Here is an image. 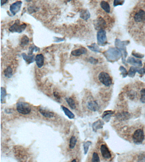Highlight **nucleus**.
<instances>
[{
	"label": "nucleus",
	"mask_w": 145,
	"mask_h": 162,
	"mask_svg": "<svg viewBox=\"0 0 145 162\" xmlns=\"http://www.w3.org/2000/svg\"><path fill=\"white\" fill-rule=\"evenodd\" d=\"M108 61L115 62L122 57L121 52L117 48H110L103 53Z\"/></svg>",
	"instance_id": "nucleus-1"
},
{
	"label": "nucleus",
	"mask_w": 145,
	"mask_h": 162,
	"mask_svg": "<svg viewBox=\"0 0 145 162\" xmlns=\"http://www.w3.org/2000/svg\"><path fill=\"white\" fill-rule=\"evenodd\" d=\"M129 43V41H121L119 39H116L115 41V45L116 48H117L121 52L122 55V60L123 63L125 65H126L125 59L128 55L126 52V47H125L126 45H128Z\"/></svg>",
	"instance_id": "nucleus-2"
},
{
	"label": "nucleus",
	"mask_w": 145,
	"mask_h": 162,
	"mask_svg": "<svg viewBox=\"0 0 145 162\" xmlns=\"http://www.w3.org/2000/svg\"><path fill=\"white\" fill-rule=\"evenodd\" d=\"M16 109L19 113L24 115L30 114L32 110L30 104L24 102H19L17 103Z\"/></svg>",
	"instance_id": "nucleus-3"
},
{
	"label": "nucleus",
	"mask_w": 145,
	"mask_h": 162,
	"mask_svg": "<svg viewBox=\"0 0 145 162\" xmlns=\"http://www.w3.org/2000/svg\"><path fill=\"white\" fill-rule=\"evenodd\" d=\"M26 24H21L19 20H16L15 23L9 27V30L11 32H17L21 33L25 30L26 28Z\"/></svg>",
	"instance_id": "nucleus-4"
},
{
	"label": "nucleus",
	"mask_w": 145,
	"mask_h": 162,
	"mask_svg": "<svg viewBox=\"0 0 145 162\" xmlns=\"http://www.w3.org/2000/svg\"><path fill=\"white\" fill-rule=\"evenodd\" d=\"M98 79L101 83L106 86H110L112 84V79L107 72H102L98 76Z\"/></svg>",
	"instance_id": "nucleus-5"
},
{
	"label": "nucleus",
	"mask_w": 145,
	"mask_h": 162,
	"mask_svg": "<svg viewBox=\"0 0 145 162\" xmlns=\"http://www.w3.org/2000/svg\"><path fill=\"white\" fill-rule=\"evenodd\" d=\"M133 142L135 144L139 145L143 142L145 136L144 131L142 129H138L134 132L132 136Z\"/></svg>",
	"instance_id": "nucleus-6"
},
{
	"label": "nucleus",
	"mask_w": 145,
	"mask_h": 162,
	"mask_svg": "<svg viewBox=\"0 0 145 162\" xmlns=\"http://www.w3.org/2000/svg\"><path fill=\"white\" fill-rule=\"evenodd\" d=\"M97 41L99 45L103 46L106 45L107 41V32L104 30H99L97 33Z\"/></svg>",
	"instance_id": "nucleus-7"
},
{
	"label": "nucleus",
	"mask_w": 145,
	"mask_h": 162,
	"mask_svg": "<svg viewBox=\"0 0 145 162\" xmlns=\"http://www.w3.org/2000/svg\"><path fill=\"white\" fill-rule=\"evenodd\" d=\"M107 25V23L104 19L101 17H98L94 22V26L95 30H103Z\"/></svg>",
	"instance_id": "nucleus-8"
},
{
	"label": "nucleus",
	"mask_w": 145,
	"mask_h": 162,
	"mask_svg": "<svg viewBox=\"0 0 145 162\" xmlns=\"http://www.w3.org/2000/svg\"><path fill=\"white\" fill-rule=\"evenodd\" d=\"M22 2V1H17L11 4L9 8V10L13 16H15L18 12L21 10Z\"/></svg>",
	"instance_id": "nucleus-9"
},
{
	"label": "nucleus",
	"mask_w": 145,
	"mask_h": 162,
	"mask_svg": "<svg viewBox=\"0 0 145 162\" xmlns=\"http://www.w3.org/2000/svg\"><path fill=\"white\" fill-rule=\"evenodd\" d=\"M134 21L137 23H142L145 22V11L143 9H140L134 15Z\"/></svg>",
	"instance_id": "nucleus-10"
},
{
	"label": "nucleus",
	"mask_w": 145,
	"mask_h": 162,
	"mask_svg": "<svg viewBox=\"0 0 145 162\" xmlns=\"http://www.w3.org/2000/svg\"><path fill=\"white\" fill-rule=\"evenodd\" d=\"M100 152L103 158L106 159H109L112 157L111 152L105 144H103L100 146Z\"/></svg>",
	"instance_id": "nucleus-11"
},
{
	"label": "nucleus",
	"mask_w": 145,
	"mask_h": 162,
	"mask_svg": "<svg viewBox=\"0 0 145 162\" xmlns=\"http://www.w3.org/2000/svg\"><path fill=\"white\" fill-rule=\"evenodd\" d=\"M117 119L120 121L127 120L130 118L131 115L128 112H122L117 113L115 115Z\"/></svg>",
	"instance_id": "nucleus-12"
},
{
	"label": "nucleus",
	"mask_w": 145,
	"mask_h": 162,
	"mask_svg": "<svg viewBox=\"0 0 145 162\" xmlns=\"http://www.w3.org/2000/svg\"><path fill=\"white\" fill-rule=\"evenodd\" d=\"M87 107L90 110L93 111H96L99 109V106L98 103L94 101H89L87 103Z\"/></svg>",
	"instance_id": "nucleus-13"
},
{
	"label": "nucleus",
	"mask_w": 145,
	"mask_h": 162,
	"mask_svg": "<svg viewBox=\"0 0 145 162\" xmlns=\"http://www.w3.org/2000/svg\"><path fill=\"white\" fill-rule=\"evenodd\" d=\"M126 62L131 65L138 66V67H141L143 65L142 61H140L139 59H136V58L132 57H129L127 59Z\"/></svg>",
	"instance_id": "nucleus-14"
},
{
	"label": "nucleus",
	"mask_w": 145,
	"mask_h": 162,
	"mask_svg": "<svg viewBox=\"0 0 145 162\" xmlns=\"http://www.w3.org/2000/svg\"><path fill=\"white\" fill-rule=\"evenodd\" d=\"M35 62L39 68H41L44 65L45 57L42 54H38L35 57Z\"/></svg>",
	"instance_id": "nucleus-15"
},
{
	"label": "nucleus",
	"mask_w": 145,
	"mask_h": 162,
	"mask_svg": "<svg viewBox=\"0 0 145 162\" xmlns=\"http://www.w3.org/2000/svg\"><path fill=\"white\" fill-rule=\"evenodd\" d=\"M104 123L101 119H98L97 121H95L92 125V128L93 132H96L98 130L102 129L103 128Z\"/></svg>",
	"instance_id": "nucleus-16"
},
{
	"label": "nucleus",
	"mask_w": 145,
	"mask_h": 162,
	"mask_svg": "<svg viewBox=\"0 0 145 162\" xmlns=\"http://www.w3.org/2000/svg\"><path fill=\"white\" fill-rule=\"evenodd\" d=\"M22 56L23 59L25 61L28 65L32 63L35 61V56L34 55H26L25 53H23L22 54Z\"/></svg>",
	"instance_id": "nucleus-17"
},
{
	"label": "nucleus",
	"mask_w": 145,
	"mask_h": 162,
	"mask_svg": "<svg viewBox=\"0 0 145 162\" xmlns=\"http://www.w3.org/2000/svg\"><path fill=\"white\" fill-rule=\"evenodd\" d=\"M115 113V111L112 110L106 111L103 112V114L102 117L103 119L107 122L108 123L110 121L111 119V117L112 115Z\"/></svg>",
	"instance_id": "nucleus-18"
},
{
	"label": "nucleus",
	"mask_w": 145,
	"mask_h": 162,
	"mask_svg": "<svg viewBox=\"0 0 145 162\" xmlns=\"http://www.w3.org/2000/svg\"><path fill=\"white\" fill-rule=\"evenodd\" d=\"M87 50L85 48L81 47L78 49L73 50L71 52V55L74 56H79L83 54H86Z\"/></svg>",
	"instance_id": "nucleus-19"
},
{
	"label": "nucleus",
	"mask_w": 145,
	"mask_h": 162,
	"mask_svg": "<svg viewBox=\"0 0 145 162\" xmlns=\"http://www.w3.org/2000/svg\"><path fill=\"white\" fill-rule=\"evenodd\" d=\"M39 112L43 116L47 118H53L54 117V114L53 112L47 110L45 109L40 108L39 109Z\"/></svg>",
	"instance_id": "nucleus-20"
},
{
	"label": "nucleus",
	"mask_w": 145,
	"mask_h": 162,
	"mask_svg": "<svg viewBox=\"0 0 145 162\" xmlns=\"http://www.w3.org/2000/svg\"><path fill=\"white\" fill-rule=\"evenodd\" d=\"M100 5L101 7L104 11L107 13H110L111 9H110V5L107 2L105 1H102L101 2Z\"/></svg>",
	"instance_id": "nucleus-21"
},
{
	"label": "nucleus",
	"mask_w": 145,
	"mask_h": 162,
	"mask_svg": "<svg viewBox=\"0 0 145 162\" xmlns=\"http://www.w3.org/2000/svg\"><path fill=\"white\" fill-rule=\"evenodd\" d=\"M80 17L85 21H87L90 17V13L88 10L84 9L80 12Z\"/></svg>",
	"instance_id": "nucleus-22"
},
{
	"label": "nucleus",
	"mask_w": 145,
	"mask_h": 162,
	"mask_svg": "<svg viewBox=\"0 0 145 162\" xmlns=\"http://www.w3.org/2000/svg\"><path fill=\"white\" fill-rule=\"evenodd\" d=\"M62 109L64 112V114H65L67 117H69L70 119H74L75 118V115L69 110V109H67L66 107L62 106Z\"/></svg>",
	"instance_id": "nucleus-23"
},
{
	"label": "nucleus",
	"mask_w": 145,
	"mask_h": 162,
	"mask_svg": "<svg viewBox=\"0 0 145 162\" xmlns=\"http://www.w3.org/2000/svg\"><path fill=\"white\" fill-rule=\"evenodd\" d=\"M4 75L7 78H11L13 76V70L10 66H9L4 70Z\"/></svg>",
	"instance_id": "nucleus-24"
},
{
	"label": "nucleus",
	"mask_w": 145,
	"mask_h": 162,
	"mask_svg": "<svg viewBox=\"0 0 145 162\" xmlns=\"http://www.w3.org/2000/svg\"><path fill=\"white\" fill-rule=\"evenodd\" d=\"M65 100L67 101V104H68L71 109H76V103H75V101L73 100V99H72L71 97H67Z\"/></svg>",
	"instance_id": "nucleus-25"
},
{
	"label": "nucleus",
	"mask_w": 145,
	"mask_h": 162,
	"mask_svg": "<svg viewBox=\"0 0 145 162\" xmlns=\"http://www.w3.org/2000/svg\"><path fill=\"white\" fill-rule=\"evenodd\" d=\"M87 47L93 52H96V53H100V49L99 48L98 45L95 43H92L89 46H87Z\"/></svg>",
	"instance_id": "nucleus-26"
},
{
	"label": "nucleus",
	"mask_w": 145,
	"mask_h": 162,
	"mask_svg": "<svg viewBox=\"0 0 145 162\" xmlns=\"http://www.w3.org/2000/svg\"><path fill=\"white\" fill-rule=\"evenodd\" d=\"M7 91L4 87H1V103H5L6 97H7Z\"/></svg>",
	"instance_id": "nucleus-27"
},
{
	"label": "nucleus",
	"mask_w": 145,
	"mask_h": 162,
	"mask_svg": "<svg viewBox=\"0 0 145 162\" xmlns=\"http://www.w3.org/2000/svg\"><path fill=\"white\" fill-rule=\"evenodd\" d=\"M40 50V49L38 47H36L35 45L32 44L31 46H30L29 47V52H28V55H33L34 52H39Z\"/></svg>",
	"instance_id": "nucleus-28"
},
{
	"label": "nucleus",
	"mask_w": 145,
	"mask_h": 162,
	"mask_svg": "<svg viewBox=\"0 0 145 162\" xmlns=\"http://www.w3.org/2000/svg\"><path fill=\"white\" fill-rule=\"evenodd\" d=\"M77 142V140L75 136H71L70 139L69 145V147L70 149H72L76 146V144Z\"/></svg>",
	"instance_id": "nucleus-29"
},
{
	"label": "nucleus",
	"mask_w": 145,
	"mask_h": 162,
	"mask_svg": "<svg viewBox=\"0 0 145 162\" xmlns=\"http://www.w3.org/2000/svg\"><path fill=\"white\" fill-rule=\"evenodd\" d=\"M29 41H30V39L26 35H24L21 39L20 45L22 47H25L28 45Z\"/></svg>",
	"instance_id": "nucleus-30"
},
{
	"label": "nucleus",
	"mask_w": 145,
	"mask_h": 162,
	"mask_svg": "<svg viewBox=\"0 0 145 162\" xmlns=\"http://www.w3.org/2000/svg\"><path fill=\"white\" fill-rule=\"evenodd\" d=\"M136 72H137L136 67L131 66L128 72V76L130 78H133L135 76Z\"/></svg>",
	"instance_id": "nucleus-31"
},
{
	"label": "nucleus",
	"mask_w": 145,
	"mask_h": 162,
	"mask_svg": "<svg viewBox=\"0 0 145 162\" xmlns=\"http://www.w3.org/2000/svg\"><path fill=\"white\" fill-rule=\"evenodd\" d=\"M92 144V142L90 141H88L86 142H84L83 145L84 146V155H86L89 151V147L90 145Z\"/></svg>",
	"instance_id": "nucleus-32"
},
{
	"label": "nucleus",
	"mask_w": 145,
	"mask_h": 162,
	"mask_svg": "<svg viewBox=\"0 0 145 162\" xmlns=\"http://www.w3.org/2000/svg\"><path fill=\"white\" fill-rule=\"evenodd\" d=\"M119 70L121 72V75L123 76V78H125L128 75V72L126 69L123 66H120Z\"/></svg>",
	"instance_id": "nucleus-33"
},
{
	"label": "nucleus",
	"mask_w": 145,
	"mask_h": 162,
	"mask_svg": "<svg viewBox=\"0 0 145 162\" xmlns=\"http://www.w3.org/2000/svg\"><path fill=\"white\" fill-rule=\"evenodd\" d=\"M92 161L93 162H100V157L98 153L96 152H94L92 155Z\"/></svg>",
	"instance_id": "nucleus-34"
},
{
	"label": "nucleus",
	"mask_w": 145,
	"mask_h": 162,
	"mask_svg": "<svg viewBox=\"0 0 145 162\" xmlns=\"http://www.w3.org/2000/svg\"><path fill=\"white\" fill-rule=\"evenodd\" d=\"M140 101L143 103H145V88H142L140 91Z\"/></svg>",
	"instance_id": "nucleus-35"
},
{
	"label": "nucleus",
	"mask_w": 145,
	"mask_h": 162,
	"mask_svg": "<svg viewBox=\"0 0 145 162\" xmlns=\"http://www.w3.org/2000/svg\"><path fill=\"white\" fill-rule=\"evenodd\" d=\"M124 2L125 0H114L113 6L114 7H116L120 5H123Z\"/></svg>",
	"instance_id": "nucleus-36"
},
{
	"label": "nucleus",
	"mask_w": 145,
	"mask_h": 162,
	"mask_svg": "<svg viewBox=\"0 0 145 162\" xmlns=\"http://www.w3.org/2000/svg\"><path fill=\"white\" fill-rule=\"evenodd\" d=\"M138 162H145V153H141L139 154L138 157Z\"/></svg>",
	"instance_id": "nucleus-37"
},
{
	"label": "nucleus",
	"mask_w": 145,
	"mask_h": 162,
	"mask_svg": "<svg viewBox=\"0 0 145 162\" xmlns=\"http://www.w3.org/2000/svg\"><path fill=\"white\" fill-rule=\"evenodd\" d=\"M137 69V72L140 75H144L145 74V64L144 68H139L136 67Z\"/></svg>",
	"instance_id": "nucleus-38"
},
{
	"label": "nucleus",
	"mask_w": 145,
	"mask_h": 162,
	"mask_svg": "<svg viewBox=\"0 0 145 162\" xmlns=\"http://www.w3.org/2000/svg\"><path fill=\"white\" fill-rule=\"evenodd\" d=\"M128 97L130 99H131V100H133L135 98V96H136V93L134 91H129L128 93Z\"/></svg>",
	"instance_id": "nucleus-39"
},
{
	"label": "nucleus",
	"mask_w": 145,
	"mask_h": 162,
	"mask_svg": "<svg viewBox=\"0 0 145 162\" xmlns=\"http://www.w3.org/2000/svg\"><path fill=\"white\" fill-rule=\"evenodd\" d=\"M88 61L89 63L92 64H96L98 63V59H95L93 57H90L88 59Z\"/></svg>",
	"instance_id": "nucleus-40"
},
{
	"label": "nucleus",
	"mask_w": 145,
	"mask_h": 162,
	"mask_svg": "<svg viewBox=\"0 0 145 162\" xmlns=\"http://www.w3.org/2000/svg\"><path fill=\"white\" fill-rule=\"evenodd\" d=\"M132 55L135 57L138 58H142L144 57V55H142V54L139 53H136L134 51L132 52Z\"/></svg>",
	"instance_id": "nucleus-41"
},
{
	"label": "nucleus",
	"mask_w": 145,
	"mask_h": 162,
	"mask_svg": "<svg viewBox=\"0 0 145 162\" xmlns=\"http://www.w3.org/2000/svg\"><path fill=\"white\" fill-rule=\"evenodd\" d=\"M65 40V39L63 38H59V37H54V41L55 42H57V43H58V42H62V41H63Z\"/></svg>",
	"instance_id": "nucleus-42"
},
{
	"label": "nucleus",
	"mask_w": 145,
	"mask_h": 162,
	"mask_svg": "<svg viewBox=\"0 0 145 162\" xmlns=\"http://www.w3.org/2000/svg\"><path fill=\"white\" fill-rule=\"evenodd\" d=\"M54 96L56 98L57 100H60L61 97L59 94L57 92H53Z\"/></svg>",
	"instance_id": "nucleus-43"
},
{
	"label": "nucleus",
	"mask_w": 145,
	"mask_h": 162,
	"mask_svg": "<svg viewBox=\"0 0 145 162\" xmlns=\"http://www.w3.org/2000/svg\"><path fill=\"white\" fill-rule=\"evenodd\" d=\"M34 10H36V9H35V8H34V7H30L28 8V11L30 13H32V12H34Z\"/></svg>",
	"instance_id": "nucleus-44"
},
{
	"label": "nucleus",
	"mask_w": 145,
	"mask_h": 162,
	"mask_svg": "<svg viewBox=\"0 0 145 162\" xmlns=\"http://www.w3.org/2000/svg\"><path fill=\"white\" fill-rule=\"evenodd\" d=\"M8 0H1V6L4 5L7 2Z\"/></svg>",
	"instance_id": "nucleus-45"
},
{
	"label": "nucleus",
	"mask_w": 145,
	"mask_h": 162,
	"mask_svg": "<svg viewBox=\"0 0 145 162\" xmlns=\"http://www.w3.org/2000/svg\"><path fill=\"white\" fill-rule=\"evenodd\" d=\"M5 112L7 113H11V112L10 111V110L9 109H6L5 110Z\"/></svg>",
	"instance_id": "nucleus-46"
},
{
	"label": "nucleus",
	"mask_w": 145,
	"mask_h": 162,
	"mask_svg": "<svg viewBox=\"0 0 145 162\" xmlns=\"http://www.w3.org/2000/svg\"><path fill=\"white\" fill-rule=\"evenodd\" d=\"M27 2H30L32 1V0H25Z\"/></svg>",
	"instance_id": "nucleus-47"
},
{
	"label": "nucleus",
	"mask_w": 145,
	"mask_h": 162,
	"mask_svg": "<svg viewBox=\"0 0 145 162\" xmlns=\"http://www.w3.org/2000/svg\"><path fill=\"white\" fill-rule=\"evenodd\" d=\"M77 162L76 160V159H74L73 160V161H72V162Z\"/></svg>",
	"instance_id": "nucleus-48"
},
{
	"label": "nucleus",
	"mask_w": 145,
	"mask_h": 162,
	"mask_svg": "<svg viewBox=\"0 0 145 162\" xmlns=\"http://www.w3.org/2000/svg\"><path fill=\"white\" fill-rule=\"evenodd\" d=\"M66 1H67V2H69L71 0H66Z\"/></svg>",
	"instance_id": "nucleus-49"
}]
</instances>
